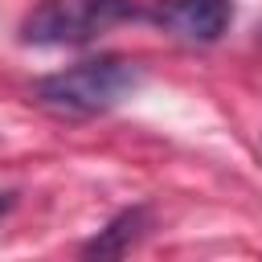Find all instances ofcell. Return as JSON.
I'll use <instances>...</instances> for the list:
<instances>
[{"label":"cell","instance_id":"5","mask_svg":"<svg viewBox=\"0 0 262 262\" xmlns=\"http://www.w3.org/2000/svg\"><path fill=\"white\" fill-rule=\"evenodd\" d=\"M12 205H16V192H0V217H4Z\"/></svg>","mask_w":262,"mask_h":262},{"label":"cell","instance_id":"3","mask_svg":"<svg viewBox=\"0 0 262 262\" xmlns=\"http://www.w3.org/2000/svg\"><path fill=\"white\" fill-rule=\"evenodd\" d=\"M147 16L164 33L188 45H213L233 20V4L229 0H156Z\"/></svg>","mask_w":262,"mask_h":262},{"label":"cell","instance_id":"2","mask_svg":"<svg viewBox=\"0 0 262 262\" xmlns=\"http://www.w3.org/2000/svg\"><path fill=\"white\" fill-rule=\"evenodd\" d=\"M143 16L131 0H41L20 20L25 45H86L106 29Z\"/></svg>","mask_w":262,"mask_h":262},{"label":"cell","instance_id":"4","mask_svg":"<svg viewBox=\"0 0 262 262\" xmlns=\"http://www.w3.org/2000/svg\"><path fill=\"white\" fill-rule=\"evenodd\" d=\"M147 233V209H123L106 229H98L86 246H82V254L86 258H123L139 237Z\"/></svg>","mask_w":262,"mask_h":262},{"label":"cell","instance_id":"1","mask_svg":"<svg viewBox=\"0 0 262 262\" xmlns=\"http://www.w3.org/2000/svg\"><path fill=\"white\" fill-rule=\"evenodd\" d=\"M143 82V70L123 57H94L78 61L70 70H57L41 82H33V102L66 115V119H90L115 111L123 98H131Z\"/></svg>","mask_w":262,"mask_h":262}]
</instances>
